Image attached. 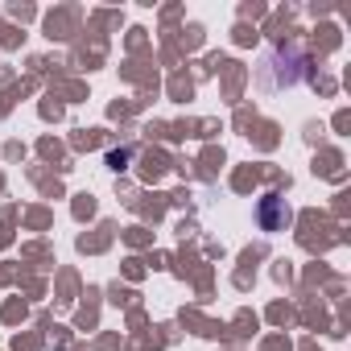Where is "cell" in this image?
<instances>
[{
    "mask_svg": "<svg viewBox=\"0 0 351 351\" xmlns=\"http://www.w3.org/2000/svg\"><path fill=\"white\" fill-rule=\"evenodd\" d=\"M256 219H261L265 232H285V223H289V203H285L281 195H265L261 207H256Z\"/></svg>",
    "mask_w": 351,
    "mask_h": 351,
    "instance_id": "cell-1",
    "label": "cell"
}]
</instances>
